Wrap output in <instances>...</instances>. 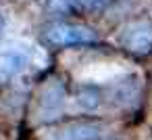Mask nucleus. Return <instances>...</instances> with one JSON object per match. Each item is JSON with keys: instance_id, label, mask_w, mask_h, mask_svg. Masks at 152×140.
I'll list each match as a JSON object with an SVG mask.
<instances>
[{"instance_id": "nucleus-1", "label": "nucleus", "mask_w": 152, "mask_h": 140, "mask_svg": "<svg viewBox=\"0 0 152 140\" xmlns=\"http://www.w3.org/2000/svg\"><path fill=\"white\" fill-rule=\"evenodd\" d=\"M44 40H46L50 46L67 48V46H88V44H96L98 38H96V34H94L90 27H86V25L58 21V23H52V25L46 27Z\"/></svg>"}, {"instance_id": "nucleus-2", "label": "nucleus", "mask_w": 152, "mask_h": 140, "mask_svg": "<svg viewBox=\"0 0 152 140\" xmlns=\"http://www.w3.org/2000/svg\"><path fill=\"white\" fill-rule=\"evenodd\" d=\"M121 46L131 55H150L152 52V23L150 21H133L121 34Z\"/></svg>"}, {"instance_id": "nucleus-3", "label": "nucleus", "mask_w": 152, "mask_h": 140, "mask_svg": "<svg viewBox=\"0 0 152 140\" xmlns=\"http://www.w3.org/2000/svg\"><path fill=\"white\" fill-rule=\"evenodd\" d=\"M100 134H102V127L96 123H71L58 130L56 140H98Z\"/></svg>"}, {"instance_id": "nucleus-4", "label": "nucleus", "mask_w": 152, "mask_h": 140, "mask_svg": "<svg viewBox=\"0 0 152 140\" xmlns=\"http://www.w3.org/2000/svg\"><path fill=\"white\" fill-rule=\"evenodd\" d=\"M63 102H65V90H63L61 84L54 82V84L44 88V92L40 96V109H42V113H46V117L48 115L54 117V113L61 111Z\"/></svg>"}, {"instance_id": "nucleus-5", "label": "nucleus", "mask_w": 152, "mask_h": 140, "mask_svg": "<svg viewBox=\"0 0 152 140\" xmlns=\"http://www.w3.org/2000/svg\"><path fill=\"white\" fill-rule=\"evenodd\" d=\"M23 67V57L17 52H0V82L17 75Z\"/></svg>"}, {"instance_id": "nucleus-6", "label": "nucleus", "mask_w": 152, "mask_h": 140, "mask_svg": "<svg viewBox=\"0 0 152 140\" xmlns=\"http://www.w3.org/2000/svg\"><path fill=\"white\" fill-rule=\"evenodd\" d=\"M135 92H137V84H135V80H125V82H121V84H117L115 86V90H113V98L117 100V102H131L133 98H135Z\"/></svg>"}, {"instance_id": "nucleus-7", "label": "nucleus", "mask_w": 152, "mask_h": 140, "mask_svg": "<svg viewBox=\"0 0 152 140\" xmlns=\"http://www.w3.org/2000/svg\"><path fill=\"white\" fill-rule=\"evenodd\" d=\"M77 102H79L83 109H88V111L96 109V107L100 105V92H98V88H94V86H83V88H79V92H77Z\"/></svg>"}, {"instance_id": "nucleus-8", "label": "nucleus", "mask_w": 152, "mask_h": 140, "mask_svg": "<svg viewBox=\"0 0 152 140\" xmlns=\"http://www.w3.org/2000/svg\"><path fill=\"white\" fill-rule=\"evenodd\" d=\"M50 11H54L58 15L71 13L73 11V2H71V0H50Z\"/></svg>"}, {"instance_id": "nucleus-9", "label": "nucleus", "mask_w": 152, "mask_h": 140, "mask_svg": "<svg viewBox=\"0 0 152 140\" xmlns=\"http://www.w3.org/2000/svg\"><path fill=\"white\" fill-rule=\"evenodd\" d=\"M79 2H81L86 9L96 11V9H100V7H104V4H106V0H79Z\"/></svg>"}, {"instance_id": "nucleus-10", "label": "nucleus", "mask_w": 152, "mask_h": 140, "mask_svg": "<svg viewBox=\"0 0 152 140\" xmlns=\"http://www.w3.org/2000/svg\"><path fill=\"white\" fill-rule=\"evenodd\" d=\"M2 27H4V19H2V13H0V36H2Z\"/></svg>"}]
</instances>
